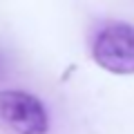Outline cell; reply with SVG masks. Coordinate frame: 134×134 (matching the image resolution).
I'll return each instance as SVG.
<instances>
[{
    "mask_svg": "<svg viewBox=\"0 0 134 134\" xmlns=\"http://www.w3.org/2000/svg\"><path fill=\"white\" fill-rule=\"evenodd\" d=\"M92 58L105 72L130 76L134 74V25L110 23L94 36Z\"/></svg>",
    "mask_w": 134,
    "mask_h": 134,
    "instance_id": "obj_1",
    "label": "cell"
},
{
    "mask_svg": "<svg viewBox=\"0 0 134 134\" xmlns=\"http://www.w3.org/2000/svg\"><path fill=\"white\" fill-rule=\"evenodd\" d=\"M0 119L16 134H47L49 114L38 96L25 90L0 92Z\"/></svg>",
    "mask_w": 134,
    "mask_h": 134,
    "instance_id": "obj_2",
    "label": "cell"
}]
</instances>
